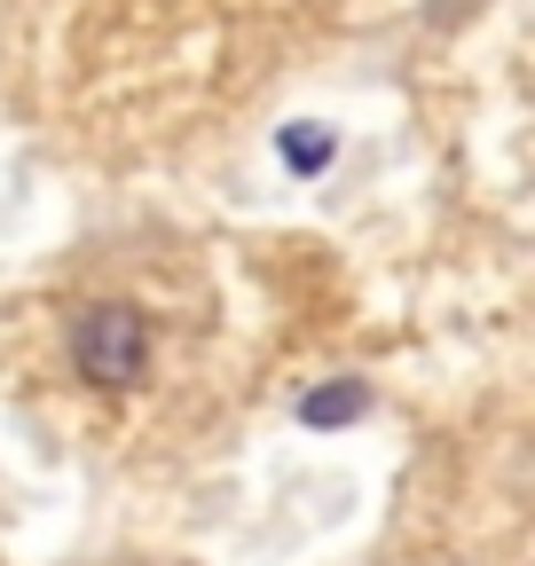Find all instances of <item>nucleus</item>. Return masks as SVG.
I'll use <instances>...</instances> for the list:
<instances>
[{"instance_id":"nucleus-1","label":"nucleus","mask_w":535,"mask_h":566,"mask_svg":"<svg viewBox=\"0 0 535 566\" xmlns=\"http://www.w3.org/2000/svg\"><path fill=\"white\" fill-rule=\"evenodd\" d=\"M72 363H80V378H95V386H134L150 370V323L134 315V307H87L80 315V331H72Z\"/></svg>"},{"instance_id":"nucleus-2","label":"nucleus","mask_w":535,"mask_h":566,"mask_svg":"<svg viewBox=\"0 0 535 566\" xmlns=\"http://www.w3.org/2000/svg\"><path fill=\"white\" fill-rule=\"evenodd\" d=\"M363 409H370V386H363V378H339V386H315V394L300 401V417H307V424H355Z\"/></svg>"},{"instance_id":"nucleus-3","label":"nucleus","mask_w":535,"mask_h":566,"mask_svg":"<svg viewBox=\"0 0 535 566\" xmlns=\"http://www.w3.org/2000/svg\"><path fill=\"white\" fill-rule=\"evenodd\" d=\"M331 150H339V142H331V126H315V118L284 126V166H292V174H323Z\"/></svg>"}]
</instances>
